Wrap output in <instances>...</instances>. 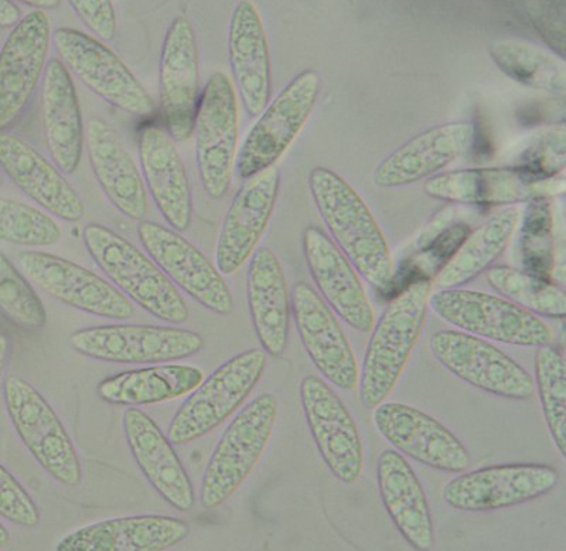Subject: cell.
<instances>
[{
    "label": "cell",
    "mask_w": 566,
    "mask_h": 551,
    "mask_svg": "<svg viewBox=\"0 0 566 551\" xmlns=\"http://www.w3.org/2000/svg\"><path fill=\"white\" fill-rule=\"evenodd\" d=\"M307 185L331 239L368 284L386 290L394 278V260L386 235L370 207L343 176L316 166Z\"/></svg>",
    "instance_id": "1"
},
{
    "label": "cell",
    "mask_w": 566,
    "mask_h": 551,
    "mask_svg": "<svg viewBox=\"0 0 566 551\" xmlns=\"http://www.w3.org/2000/svg\"><path fill=\"white\" fill-rule=\"evenodd\" d=\"M432 291L428 278L412 282L374 323L357 386L364 408L380 406L397 387L422 335Z\"/></svg>",
    "instance_id": "2"
},
{
    "label": "cell",
    "mask_w": 566,
    "mask_h": 551,
    "mask_svg": "<svg viewBox=\"0 0 566 551\" xmlns=\"http://www.w3.org/2000/svg\"><path fill=\"white\" fill-rule=\"evenodd\" d=\"M83 239L101 271L125 297L156 320L171 325L189 320V308L174 282L133 242L95 222L85 226Z\"/></svg>",
    "instance_id": "3"
},
{
    "label": "cell",
    "mask_w": 566,
    "mask_h": 551,
    "mask_svg": "<svg viewBox=\"0 0 566 551\" xmlns=\"http://www.w3.org/2000/svg\"><path fill=\"white\" fill-rule=\"evenodd\" d=\"M277 412L275 394L264 393L237 414L207 464L200 488L201 507H221L250 478L274 434Z\"/></svg>",
    "instance_id": "4"
},
{
    "label": "cell",
    "mask_w": 566,
    "mask_h": 551,
    "mask_svg": "<svg viewBox=\"0 0 566 551\" xmlns=\"http://www.w3.org/2000/svg\"><path fill=\"white\" fill-rule=\"evenodd\" d=\"M429 310L459 331L486 341L522 347L545 346L554 341L543 318L488 292L463 288L432 291Z\"/></svg>",
    "instance_id": "5"
},
{
    "label": "cell",
    "mask_w": 566,
    "mask_h": 551,
    "mask_svg": "<svg viewBox=\"0 0 566 551\" xmlns=\"http://www.w3.org/2000/svg\"><path fill=\"white\" fill-rule=\"evenodd\" d=\"M266 365L262 349H250L222 363L177 409L168 428L170 443L191 444L220 427L254 392Z\"/></svg>",
    "instance_id": "6"
},
{
    "label": "cell",
    "mask_w": 566,
    "mask_h": 551,
    "mask_svg": "<svg viewBox=\"0 0 566 551\" xmlns=\"http://www.w3.org/2000/svg\"><path fill=\"white\" fill-rule=\"evenodd\" d=\"M321 94L315 70H303L262 110L235 159V175L245 180L272 168L305 128Z\"/></svg>",
    "instance_id": "7"
},
{
    "label": "cell",
    "mask_w": 566,
    "mask_h": 551,
    "mask_svg": "<svg viewBox=\"0 0 566 551\" xmlns=\"http://www.w3.org/2000/svg\"><path fill=\"white\" fill-rule=\"evenodd\" d=\"M3 398L13 428L40 467L64 487H78L83 468L77 449L43 394L24 378L10 376Z\"/></svg>",
    "instance_id": "8"
},
{
    "label": "cell",
    "mask_w": 566,
    "mask_h": 551,
    "mask_svg": "<svg viewBox=\"0 0 566 551\" xmlns=\"http://www.w3.org/2000/svg\"><path fill=\"white\" fill-rule=\"evenodd\" d=\"M193 134L201 185L211 199H222L229 194L239 154V105L226 73L217 72L207 81Z\"/></svg>",
    "instance_id": "9"
},
{
    "label": "cell",
    "mask_w": 566,
    "mask_h": 551,
    "mask_svg": "<svg viewBox=\"0 0 566 551\" xmlns=\"http://www.w3.org/2000/svg\"><path fill=\"white\" fill-rule=\"evenodd\" d=\"M75 352L115 365H160L184 361L203 351L195 331L170 326L105 325L85 328L70 336Z\"/></svg>",
    "instance_id": "10"
},
{
    "label": "cell",
    "mask_w": 566,
    "mask_h": 551,
    "mask_svg": "<svg viewBox=\"0 0 566 551\" xmlns=\"http://www.w3.org/2000/svg\"><path fill=\"white\" fill-rule=\"evenodd\" d=\"M434 361L472 387L509 401L533 397L534 378L486 339L463 331H438L429 341Z\"/></svg>",
    "instance_id": "11"
},
{
    "label": "cell",
    "mask_w": 566,
    "mask_h": 551,
    "mask_svg": "<svg viewBox=\"0 0 566 551\" xmlns=\"http://www.w3.org/2000/svg\"><path fill=\"white\" fill-rule=\"evenodd\" d=\"M52 40L69 72L98 97L130 115L154 113L155 103L148 91L101 40L71 28L55 29Z\"/></svg>",
    "instance_id": "12"
},
{
    "label": "cell",
    "mask_w": 566,
    "mask_h": 551,
    "mask_svg": "<svg viewBox=\"0 0 566 551\" xmlns=\"http://www.w3.org/2000/svg\"><path fill=\"white\" fill-rule=\"evenodd\" d=\"M559 472L544 464L492 465L460 472L442 489L444 503L460 512H497L533 502L553 492Z\"/></svg>",
    "instance_id": "13"
},
{
    "label": "cell",
    "mask_w": 566,
    "mask_h": 551,
    "mask_svg": "<svg viewBox=\"0 0 566 551\" xmlns=\"http://www.w3.org/2000/svg\"><path fill=\"white\" fill-rule=\"evenodd\" d=\"M564 190V178H547L515 165L441 171L423 184V194L432 199L503 207L549 199Z\"/></svg>",
    "instance_id": "14"
},
{
    "label": "cell",
    "mask_w": 566,
    "mask_h": 551,
    "mask_svg": "<svg viewBox=\"0 0 566 551\" xmlns=\"http://www.w3.org/2000/svg\"><path fill=\"white\" fill-rule=\"evenodd\" d=\"M300 397L313 443L328 471L343 484H356L364 471V445L350 409L315 374L302 378Z\"/></svg>",
    "instance_id": "15"
},
{
    "label": "cell",
    "mask_w": 566,
    "mask_h": 551,
    "mask_svg": "<svg viewBox=\"0 0 566 551\" xmlns=\"http://www.w3.org/2000/svg\"><path fill=\"white\" fill-rule=\"evenodd\" d=\"M138 236L151 260L176 288H180L207 311L220 316L231 315L234 298L221 272L179 231L142 220Z\"/></svg>",
    "instance_id": "16"
},
{
    "label": "cell",
    "mask_w": 566,
    "mask_h": 551,
    "mask_svg": "<svg viewBox=\"0 0 566 551\" xmlns=\"http://www.w3.org/2000/svg\"><path fill=\"white\" fill-rule=\"evenodd\" d=\"M291 310L297 335L318 373L343 392L356 391L360 366L332 308L315 288L300 281L292 290Z\"/></svg>",
    "instance_id": "17"
},
{
    "label": "cell",
    "mask_w": 566,
    "mask_h": 551,
    "mask_svg": "<svg viewBox=\"0 0 566 551\" xmlns=\"http://www.w3.org/2000/svg\"><path fill=\"white\" fill-rule=\"evenodd\" d=\"M380 436L403 457L449 474L467 471L472 455L439 419L403 403L384 402L373 409Z\"/></svg>",
    "instance_id": "18"
},
{
    "label": "cell",
    "mask_w": 566,
    "mask_h": 551,
    "mask_svg": "<svg viewBox=\"0 0 566 551\" xmlns=\"http://www.w3.org/2000/svg\"><path fill=\"white\" fill-rule=\"evenodd\" d=\"M18 262L33 285L65 305L106 320L123 321L134 315L128 297L73 261L49 252L24 251Z\"/></svg>",
    "instance_id": "19"
},
{
    "label": "cell",
    "mask_w": 566,
    "mask_h": 551,
    "mask_svg": "<svg viewBox=\"0 0 566 551\" xmlns=\"http://www.w3.org/2000/svg\"><path fill=\"white\" fill-rule=\"evenodd\" d=\"M52 28L44 10L35 9L14 24L0 50V131L12 128L27 113L42 80Z\"/></svg>",
    "instance_id": "20"
},
{
    "label": "cell",
    "mask_w": 566,
    "mask_h": 551,
    "mask_svg": "<svg viewBox=\"0 0 566 551\" xmlns=\"http://www.w3.org/2000/svg\"><path fill=\"white\" fill-rule=\"evenodd\" d=\"M200 55L189 19L176 18L161 45L159 62L160 114L165 129L185 143L193 135L200 103Z\"/></svg>",
    "instance_id": "21"
},
{
    "label": "cell",
    "mask_w": 566,
    "mask_h": 551,
    "mask_svg": "<svg viewBox=\"0 0 566 551\" xmlns=\"http://www.w3.org/2000/svg\"><path fill=\"white\" fill-rule=\"evenodd\" d=\"M281 190L276 166L251 176L237 191L216 246V267L222 276H232L250 260L274 215Z\"/></svg>",
    "instance_id": "22"
},
{
    "label": "cell",
    "mask_w": 566,
    "mask_h": 551,
    "mask_svg": "<svg viewBox=\"0 0 566 551\" xmlns=\"http://www.w3.org/2000/svg\"><path fill=\"white\" fill-rule=\"evenodd\" d=\"M474 134L476 129L468 121L431 126L378 162L371 181L380 189H397L432 178L467 154Z\"/></svg>",
    "instance_id": "23"
},
{
    "label": "cell",
    "mask_w": 566,
    "mask_h": 551,
    "mask_svg": "<svg viewBox=\"0 0 566 551\" xmlns=\"http://www.w3.org/2000/svg\"><path fill=\"white\" fill-rule=\"evenodd\" d=\"M303 254L317 292L337 318L358 332H371L376 313L361 276L335 241L316 226L302 236Z\"/></svg>",
    "instance_id": "24"
},
{
    "label": "cell",
    "mask_w": 566,
    "mask_h": 551,
    "mask_svg": "<svg viewBox=\"0 0 566 551\" xmlns=\"http://www.w3.org/2000/svg\"><path fill=\"white\" fill-rule=\"evenodd\" d=\"M123 427L129 451L151 488L171 508L190 512L196 505L193 484L168 436L138 407L126 409Z\"/></svg>",
    "instance_id": "25"
},
{
    "label": "cell",
    "mask_w": 566,
    "mask_h": 551,
    "mask_svg": "<svg viewBox=\"0 0 566 551\" xmlns=\"http://www.w3.org/2000/svg\"><path fill=\"white\" fill-rule=\"evenodd\" d=\"M0 168L42 209L60 220L83 219L85 207L57 166L27 141L0 131Z\"/></svg>",
    "instance_id": "26"
},
{
    "label": "cell",
    "mask_w": 566,
    "mask_h": 551,
    "mask_svg": "<svg viewBox=\"0 0 566 551\" xmlns=\"http://www.w3.org/2000/svg\"><path fill=\"white\" fill-rule=\"evenodd\" d=\"M229 55L242 105L255 118L271 101L272 69L264 22L251 0H240L232 10Z\"/></svg>",
    "instance_id": "27"
},
{
    "label": "cell",
    "mask_w": 566,
    "mask_h": 551,
    "mask_svg": "<svg viewBox=\"0 0 566 551\" xmlns=\"http://www.w3.org/2000/svg\"><path fill=\"white\" fill-rule=\"evenodd\" d=\"M139 158L145 186L171 229L186 231L193 217L189 176L176 141L159 125H146L139 133Z\"/></svg>",
    "instance_id": "28"
},
{
    "label": "cell",
    "mask_w": 566,
    "mask_h": 551,
    "mask_svg": "<svg viewBox=\"0 0 566 551\" xmlns=\"http://www.w3.org/2000/svg\"><path fill=\"white\" fill-rule=\"evenodd\" d=\"M376 472L378 493L398 532L412 549L431 550L434 545L431 505L407 458L396 449H382Z\"/></svg>",
    "instance_id": "29"
},
{
    "label": "cell",
    "mask_w": 566,
    "mask_h": 551,
    "mask_svg": "<svg viewBox=\"0 0 566 551\" xmlns=\"http://www.w3.org/2000/svg\"><path fill=\"white\" fill-rule=\"evenodd\" d=\"M247 298L262 351L268 356H283L290 342L291 297L281 260L268 247L256 249L250 258Z\"/></svg>",
    "instance_id": "30"
},
{
    "label": "cell",
    "mask_w": 566,
    "mask_h": 551,
    "mask_svg": "<svg viewBox=\"0 0 566 551\" xmlns=\"http://www.w3.org/2000/svg\"><path fill=\"white\" fill-rule=\"evenodd\" d=\"M85 141L95 179L111 204L130 220H145L148 195L144 178L113 126L94 116L87 123Z\"/></svg>",
    "instance_id": "31"
},
{
    "label": "cell",
    "mask_w": 566,
    "mask_h": 551,
    "mask_svg": "<svg viewBox=\"0 0 566 551\" xmlns=\"http://www.w3.org/2000/svg\"><path fill=\"white\" fill-rule=\"evenodd\" d=\"M42 124L45 145L63 175L78 169L85 144L77 90L62 60L45 64L42 83Z\"/></svg>",
    "instance_id": "32"
},
{
    "label": "cell",
    "mask_w": 566,
    "mask_h": 551,
    "mask_svg": "<svg viewBox=\"0 0 566 551\" xmlns=\"http://www.w3.org/2000/svg\"><path fill=\"white\" fill-rule=\"evenodd\" d=\"M190 528L185 520L145 514L115 518L85 526L65 536L59 551H164L184 542Z\"/></svg>",
    "instance_id": "33"
},
{
    "label": "cell",
    "mask_w": 566,
    "mask_h": 551,
    "mask_svg": "<svg viewBox=\"0 0 566 551\" xmlns=\"http://www.w3.org/2000/svg\"><path fill=\"white\" fill-rule=\"evenodd\" d=\"M522 220L518 206H504L462 242L451 260L438 272L433 285L439 290L469 284L492 268L504 254Z\"/></svg>",
    "instance_id": "34"
},
{
    "label": "cell",
    "mask_w": 566,
    "mask_h": 551,
    "mask_svg": "<svg viewBox=\"0 0 566 551\" xmlns=\"http://www.w3.org/2000/svg\"><path fill=\"white\" fill-rule=\"evenodd\" d=\"M205 373L199 367L165 365L115 374L99 382L101 401L113 406L140 407L184 397L200 386Z\"/></svg>",
    "instance_id": "35"
},
{
    "label": "cell",
    "mask_w": 566,
    "mask_h": 551,
    "mask_svg": "<svg viewBox=\"0 0 566 551\" xmlns=\"http://www.w3.org/2000/svg\"><path fill=\"white\" fill-rule=\"evenodd\" d=\"M489 55L515 83L548 94H565V63L548 50L524 40L503 39L489 45Z\"/></svg>",
    "instance_id": "36"
},
{
    "label": "cell",
    "mask_w": 566,
    "mask_h": 551,
    "mask_svg": "<svg viewBox=\"0 0 566 551\" xmlns=\"http://www.w3.org/2000/svg\"><path fill=\"white\" fill-rule=\"evenodd\" d=\"M486 280L500 297L534 315L551 320L566 316L565 291L553 282L507 266L489 268Z\"/></svg>",
    "instance_id": "37"
},
{
    "label": "cell",
    "mask_w": 566,
    "mask_h": 551,
    "mask_svg": "<svg viewBox=\"0 0 566 551\" xmlns=\"http://www.w3.org/2000/svg\"><path fill=\"white\" fill-rule=\"evenodd\" d=\"M534 388L551 438L560 457L566 455V367L563 352L549 345L537 347L534 358Z\"/></svg>",
    "instance_id": "38"
},
{
    "label": "cell",
    "mask_w": 566,
    "mask_h": 551,
    "mask_svg": "<svg viewBox=\"0 0 566 551\" xmlns=\"http://www.w3.org/2000/svg\"><path fill=\"white\" fill-rule=\"evenodd\" d=\"M0 313L27 331L43 330L48 312L27 277L0 251Z\"/></svg>",
    "instance_id": "39"
},
{
    "label": "cell",
    "mask_w": 566,
    "mask_h": 551,
    "mask_svg": "<svg viewBox=\"0 0 566 551\" xmlns=\"http://www.w3.org/2000/svg\"><path fill=\"white\" fill-rule=\"evenodd\" d=\"M60 239L62 230L44 211L0 197V240L24 247H49Z\"/></svg>",
    "instance_id": "40"
},
{
    "label": "cell",
    "mask_w": 566,
    "mask_h": 551,
    "mask_svg": "<svg viewBox=\"0 0 566 551\" xmlns=\"http://www.w3.org/2000/svg\"><path fill=\"white\" fill-rule=\"evenodd\" d=\"M565 126H555L533 135L520 156L524 169L547 178L558 176L565 168Z\"/></svg>",
    "instance_id": "41"
},
{
    "label": "cell",
    "mask_w": 566,
    "mask_h": 551,
    "mask_svg": "<svg viewBox=\"0 0 566 551\" xmlns=\"http://www.w3.org/2000/svg\"><path fill=\"white\" fill-rule=\"evenodd\" d=\"M0 518L8 522L34 528L40 523V512L23 485L0 465Z\"/></svg>",
    "instance_id": "42"
},
{
    "label": "cell",
    "mask_w": 566,
    "mask_h": 551,
    "mask_svg": "<svg viewBox=\"0 0 566 551\" xmlns=\"http://www.w3.org/2000/svg\"><path fill=\"white\" fill-rule=\"evenodd\" d=\"M71 8L98 39L113 40L116 17L113 0H69Z\"/></svg>",
    "instance_id": "43"
},
{
    "label": "cell",
    "mask_w": 566,
    "mask_h": 551,
    "mask_svg": "<svg viewBox=\"0 0 566 551\" xmlns=\"http://www.w3.org/2000/svg\"><path fill=\"white\" fill-rule=\"evenodd\" d=\"M22 19V10L13 0H0V29L13 28Z\"/></svg>",
    "instance_id": "44"
},
{
    "label": "cell",
    "mask_w": 566,
    "mask_h": 551,
    "mask_svg": "<svg viewBox=\"0 0 566 551\" xmlns=\"http://www.w3.org/2000/svg\"><path fill=\"white\" fill-rule=\"evenodd\" d=\"M10 353H12V342L7 335L0 333V382H2L4 372H7Z\"/></svg>",
    "instance_id": "45"
},
{
    "label": "cell",
    "mask_w": 566,
    "mask_h": 551,
    "mask_svg": "<svg viewBox=\"0 0 566 551\" xmlns=\"http://www.w3.org/2000/svg\"><path fill=\"white\" fill-rule=\"evenodd\" d=\"M19 2L29 4V7H33L35 9L48 10L57 9L60 3H62V0H19Z\"/></svg>",
    "instance_id": "46"
},
{
    "label": "cell",
    "mask_w": 566,
    "mask_h": 551,
    "mask_svg": "<svg viewBox=\"0 0 566 551\" xmlns=\"http://www.w3.org/2000/svg\"><path fill=\"white\" fill-rule=\"evenodd\" d=\"M10 543V533L2 523H0V550L7 549Z\"/></svg>",
    "instance_id": "47"
},
{
    "label": "cell",
    "mask_w": 566,
    "mask_h": 551,
    "mask_svg": "<svg viewBox=\"0 0 566 551\" xmlns=\"http://www.w3.org/2000/svg\"><path fill=\"white\" fill-rule=\"evenodd\" d=\"M0 184H2V180H0Z\"/></svg>",
    "instance_id": "48"
}]
</instances>
